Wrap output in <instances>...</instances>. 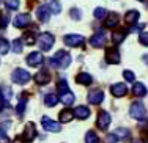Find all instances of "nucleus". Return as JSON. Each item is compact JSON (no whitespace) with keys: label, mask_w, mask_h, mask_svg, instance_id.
I'll return each instance as SVG.
<instances>
[{"label":"nucleus","mask_w":148,"mask_h":143,"mask_svg":"<svg viewBox=\"0 0 148 143\" xmlns=\"http://www.w3.org/2000/svg\"><path fill=\"white\" fill-rule=\"evenodd\" d=\"M49 63H51V66H54V68L65 69L71 65V55L66 50H58L52 58H49Z\"/></svg>","instance_id":"nucleus-1"},{"label":"nucleus","mask_w":148,"mask_h":143,"mask_svg":"<svg viewBox=\"0 0 148 143\" xmlns=\"http://www.w3.org/2000/svg\"><path fill=\"white\" fill-rule=\"evenodd\" d=\"M54 43H55V39H54V35L52 33H41L40 36H38V46H40V49L43 52H47V50H51L52 46H54Z\"/></svg>","instance_id":"nucleus-2"},{"label":"nucleus","mask_w":148,"mask_h":143,"mask_svg":"<svg viewBox=\"0 0 148 143\" xmlns=\"http://www.w3.org/2000/svg\"><path fill=\"white\" fill-rule=\"evenodd\" d=\"M129 115L134 118V120H143L147 116V109L140 101H136V102L131 104V109H129Z\"/></svg>","instance_id":"nucleus-3"},{"label":"nucleus","mask_w":148,"mask_h":143,"mask_svg":"<svg viewBox=\"0 0 148 143\" xmlns=\"http://www.w3.org/2000/svg\"><path fill=\"white\" fill-rule=\"evenodd\" d=\"M11 80L14 83H17V85H25V83L30 80V74L25 71V69L17 68L11 72Z\"/></svg>","instance_id":"nucleus-4"},{"label":"nucleus","mask_w":148,"mask_h":143,"mask_svg":"<svg viewBox=\"0 0 148 143\" xmlns=\"http://www.w3.org/2000/svg\"><path fill=\"white\" fill-rule=\"evenodd\" d=\"M63 43L66 44V46L69 47H79L82 46L84 43H85V38L82 36V35H65V38H63Z\"/></svg>","instance_id":"nucleus-5"},{"label":"nucleus","mask_w":148,"mask_h":143,"mask_svg":"<svg viewBox=\"0 0 148 143\" xmlns=\"http://www.w3.org/2000/svg\"><path fill=\"white\" fill-rule=\"evenodd\" d=\"M110 121H112V116H110V113L109 112H99L98 113V120H96V126L101 129V131H106V129L109 127V124H110Z\"/></svg>","instance_id":"nucleus-6"},{"label":"nucleus","mask_w":148,"mask_h":143,"mask_svg":"<svg viewBox=\"0 0 148 143\" xmlns=\"http://www.w3.org/2000/svg\"><path fill=\"white\" fill-rule=\"evenodd\" d=\"M41 123H43V127L49 132H60L62 131V124L54 121V120H51V118H47V116L41 118Z\"/></svg>","instance_id":"nucleus-7"},{"label":"nucleus","mask_w":148,"mask_h":143,"mask_svg":"<svg viewBox=\"0 0 148 143\" xmlns=\"http://www.w3.org/2000/svg\"><path fill=\"white\" fill-rule=\"evenodd\" d=\"M120 60H121V57H120V52L117 50L115 47H109L107 50H106V61L110 65H118Z\"/></svg>","instance_id":"nucleus-8"},{"label":"nucleus","mask_w":148,"mask_h":143,"mask_svg":"<svg viewBox=\"0 0 148 143\" xmlns=\"http://www.w3.org/2000/svg\"><path fill=\"white\" fill-rule=\"evenodd\" d=\"M43 61H44V58H43V54H41V52H32V54H29V57H27V65L32 66V68L41 66Z\"/></svg>","instance_id":"nucleus-9"},{"label":"nucleus","mask_w":148,"mask_h":143,"mask_svg":"<svg viewBox=\"0 0 148 143\" xmlns=\"http://www.w3.org/2000/svg\"><path fill=\"white\" fill-rule=\"evenodd\" d=\"M103 99H104V93H103V90H99V88H95L88 93V102L93 104V106L101 104Z\"/></svg>","instance_id":"nucleus-10"},{"label":"nucleus","mask_w":148,"mask_h":143,"mask_svg":"<svg viewBox=\"0 0 148 143\" xmlns=\"http://www.w3.org/2000/svg\"><path fill=\"white\" fill-rule=\"evenodd\" d=\"M90 44L93 47H96V49H99V47H104V44H106V33L101 30V32H98V33H95L93 36L90 38Z\"/></svg>","instance_id":"nucleus-11"},{"label":"nucleus","mask_w":148,"mask_h":143,"mask_svg":"<svg viewBox=\"0 0 148 143\" xmlns=\"http://www.w3.org/2000/svg\"><path fill=\"white\" fill-rule=\"evenodd\" d=\"M110 93H112V96H115V97H123L128 93V86H126L125 83H114V85L110 86Z\"/></svg>","instance_id":"nucleus-12"},{"label":"nucleus","mask_w":148,"mask_h":143,"mask_svg":"<svg viewBox=\"0 0 148 143\" xmlns=\"http://www.w3.org/2000/svg\"><path fill=\"white\" fill-rule=\"evenodd\" d=\"M35 82H36V85H46V83H49L51 82V74H49V71L41 69V71L35 76Z\"/></svg>","instance_id":"nucleus-13"},{"label":"nucleus","mask_w":148,"mask_h":143,"mask_svg":"<svg viewBox=\"0 0 148 143\" xmlns=\"http://www.w3.org/2000/svg\"><path fill=\"white\" fill-rule=\"evenodd\" d=\"M35 137H36V127H35V124L27 123L25 127H24V138H25L27 142H32Z\"/></svg>","instance_id":"nucleus-14"},{"label":"nucleus","mask_w":148,"mask_h":143,"mask_svg":"<svg viewBox=\"0 0 148 143\" xmlns=\"http://www.w3.org/2000/svg\"><path fill=\"white\" fill-rule=\"evenodd\" d=\"M139 17H140V13L137 11V10H131V11H128L125 14V24H128V25H134V24H137Z\"/></svg>","instance_id":"nucleus-15"},{"label":"nucleus","mask_w":148,"mask_h":143,"mask_svg":"<svg viewBox=\"0 0 148 143\" xmlns=\"http://www.w3.org/2000/svg\"><path fill=\"white\" fill-rule=\"evenodd\" d=\"M120 20V16L117 13H110L109 16H106V20H104V27H107V29H115L117 27Z\"/></svg>","instance_id":"nucleus-16"},{"label":"nucleus","mask_w":148,"mask_h":143,"mask_svg":"<svg viewBox=\"0 0 148 143\" xmlns=\"http://www.w3.org/2000/svg\"><path fill=\"white\" fill-rule=\"evenodd\" d=\"M74 116L79 118V120H87L90 116V109L87 106H79L74 109Z\"/></svg>","instance_id":"nucleus-17"},{"label":"nucleus","mask_w":148,"mask_h":143,"mask_svg":"<svg viewBox=\"0 0 148 143\" xmlns=\"http://www.w3.org/2000/svg\"><path fill=\"white\" fill-rule=\"evenodd\" d=\"M49 6H46V5H43V6H40V8L36 10V17L41 20V22H49V19H51V16H49Z\"/></svg>","instance_id":"nucleus-18"},{"label":"nucleus","mask_w":148,"mask_h":143,"mask_svg":"<svg viewBox=\"0 0 148 143\" xmlns=\"http://www.w3.org/2000/svg\"><path fill=\"white\" fill-rule=\"evenodd\" d=\"M30 24V16L29 14H17L14 19V27L17 29H24Z\"/></svg>","instance_id":"nucleus-19"},{"label":"nucleus","mask_w":148,"mask_h":143,"mask_svg":"<svg viewBox=\"0 0 148 143\" xmlns=\"http://www.w3.org/2000/svg\"><path fill=\"white\" fill-rule=\"evenodd\" d=\"M76 82L79 83V85L87 86V85H90V83L93 82V79H91V76H90V74H87V72H80V74H77Z\"/></svg>","instance_id":"nucleus-20"},{"label":"nucleus","mask_w":148,"mask_h":143,"mask_svg":"<svg viewBox=\"0 0 148 143\" xmlns=\"http://www.w3.org/2000/svg\"><path fill=\"white\" fill-rule=\"evenodd\" d=\"M60 123H69V121H73L74 118V110H69V109H65L60 112Z\"/></svg>","instance_id":"nucleus-21"},{"label":"nucleus","mask_w":148,"mask_h":143,"mask_svg":"<svg viewBox=\"0 0 148 143\" xmlns=\"http://www.w3.org/2000/svg\"><path fill=\"white\" fill-rule=\"evenodd\" d=\"M132 91H134V95H136L137 97H143V96H147V86L143 85V83H140V82H137V83H134V88H132Z\"/></svg>","instance_id":"nucleus-22"},{"label":"nucleus","mask_w":148,"mask_h":143,"mask_svg":"<svg viewBox=\"0 0 148 143\" xmlns=\"http://www.w3.org/2000/svg\"><path fill=\"white\" fill-rule=\"evenodd\" d=\"M60 101H62V104H65V106H73L74 101H76V96H74L71 91H66L60 96Z\"/></svg>","instance_id":"nucleus-23"},{"label":"nucleus","mask_w":148,"mask_h":143,"mask_svg":"<svg viewBox=\"0 0 148 143\" xmlns=\"http://www.w3.org/2000/svg\"><path fill=\"white\" fill-rule=\"evenodd\" d=\"M125 36H126V32L123 29L121 30H115V32L112 33V41H114L115 44H120V43H123Z\"/></svg>","instance_id":"nucleus-24"},{"label":"nucleus","mask_w":148,"mask_h":143,"mask_svg":"<svg viewBox=\"0 0 148 143\" xmlns=\"http://www.w3.org/2000/svg\"><path fill=\"white\" fill-rule=\"evenodd\" d=\"M114 134L117 135L118 140H129V131H128V129H125V127H118V129H115Z\"/></svg>","instance_id":"nucleus-25"},{"label":"nucleus","mask_w":148,"mask_h":143,"mask_svg":"<svg viewBox=\"0 0 148 143\" xmlns=\"http://www.w3.org/2000/svg\"><path fill=\"white\" fill-rule=\"evenodd\" d=\"M49 10H51L52 14H58V13H62V2H58V0H52V2H49Z\"/></svg>","instance_id":"nucleus-26"},{"label":"nucleus","mask_w":148,"mask_h":143,"mask_svg":"<svg viewBox=\"0 0 148 143\" xmlns=\"http://www.w3.org/2000/svg\"><path fill=\"white\" fill-rule=\"evenodd\" d=\"M58 96L57 95H46V97H44V102H46V106L47 107H55L57 106V102H58Z\"/></svg>","instance_id":"nucleus-27"},{"label":"nucleus","mask_w":148,"mask_h":143,"mask_svg":"<svg viewBox=\"0 0 148 143\" xmlns=\"http://www.w3.org/2000/svg\"><path fill=\"white\" fill-rule=\"evenodd\" d=\"M25 107H27V95H22V96H21L19 104H17V107H16V112L19 115H22L24 112H25Z\"/></svg>","instance_id":"nucleus-28"},{"label":"nucleus","mask_w":148,"mask_h":143,"mask_svg":"<svg viewBox=\"0 0 148 143\" xmlns=\"http://www.w3.org/2000/svg\"><path fill=\"white\" fill-rule=\"evenodd\" d=\"M24 39H25V44L32 46V44H35V41H36V33L35 32H25L24 33Z\"/></svg>","instance_id":"nucleus-29"},{"label":"nucleus","mask_w":148,"mask_h":143,"mask_svg":"<svg viewBox=\"0 0 148 143\" xmlns=\"http://www.w3.org/2000/svg\"><path fill=\"white\" fill-rule=\"evenodd\" d=\"M85 143H99V137L96 135V132L88 131L85 135Z\"/></svg>","instance_id":"nucleus-30"},{"label":"nucleus","mask_w":148,"mask_h":143,"mask_svg":"<svg viewBox=\"0 0 148 143\" xmlns=\"http://www.w3.org/2000/svg\"><path fill=\"white\" fill-rule=\"evenodd\" d=\"M10 49H11V44H10L6 39L0 38V54H2V55L8 54V52H10Z\"/></svg>","instance_id":"nucleus-31"},{"label":"nucleus","mask_w":148,"mask_h":143,"mask_svg":"<svg viewBox=\"0 0 148 143\" xmlns=\"http://www.w3.org/2000/svg\"><path fill=\"white\" fill-rule=\"evenodd\" d=\"M10 22V16L8 13H0V29H6Z\"/></svg>","instance_id":"nucleus-32"},{"label":"nucleus","mask_w":148,"mask_h":143,"mask_svg":"<svg viewBox=\"0 0 148 143\" xmlns=\"http://www.w3.org/2000/svg\"><path fill=\"white\" fill-rule=\"evenodd\" d=\"M11 49H13L14 54H21V52H22V41H21V39H14L11 43Z\"/></svg>","instance_id":"nucleus-33"},{"label":"nucleus","mask_w":148,"mask_h":143,"mask_svg":"<svg viewBox=\"0 0 148 143\" xmlns=\"http://www.w3.org/2000/svg\"><path fill=\"white\" fill-rule=\"evenodd\" d=\"M95 19H106V16H107V11H106L104 8H96L93 13Z\"/></svg>","instance_id":"nucleus-34"},{"label":"nucleus","mask_w":148,"mask_h":143,"mask_svg":"<svg viewBox=\"0 0 148 143\" xmlns=\"http://www.w3.org/2000/svg\"><path fill=\"white\" fill-rule=\"evenodd\" d=\"M5 5L10 10H17L19 8V0H5Z\"/></svg>","instance_id":"nucleus-35"},{"label":"nucleus","mask_w":148,"mask_h":143,"mask_svg":"<svg viewBox=\"0 0 148 143\" xmlns=\"http://www.w3.org/2000/svg\"><path fill=\"white\" fill-rule=\"evenodd\" d=\"M58 91L62 93V95H63V93H66V91H69V90H68V83H66L65 79H62L58 82Z\"/></svg>","instance_id":"nucleus-36"},{"label":"nucleus","mask_w":148,"mask_h":143,"mask_svg":"<svg viewBox=\"0 0 148 143\" xmlns=\"http://www.w3.org/2000/svg\"><path fill=\"white\" fill-rule=\"evenodd\" d=\"M123 77H125L126 82H134L136 76H134V72H132V71H123Z\"/></svg>","instance_id":"nucleus-37"},{"label":"nucleus","mask_w":148,"mask_h":143,"mask_svg":"<svg viewBox=\"0 0 148 143\" xmlns=\"http://www.w3.org/2000/svg\"><path fill=\"white\" fill-rule=\"evenodd\" d=\"M2 95H3V97H5V101H10V99L13 97L11 88H3V90H2Z\"/></svg>","instance_id":"nucleus-38"},{"label":"nucleus","mask_w":148,"mask_h":143,"mask_svg":"<svg viewBox=\"0 0 148 143\" xmlns=\"http://www.w3.org/2000/svg\"><path fill=\"white\" fill-rule=\"evenodd\" d=\"M139 41L142 46H148V32H143L142 35L139 36Z\"/></svg>","instance_id":"nucleus-39"},{"label":"nucleus","mask_w":148,"mask_h":143,"mask_svg":"<svg viewBox=\"0 0 148 143\" xmlns=\"http://www.w3.org/2000/svg\"><path fill=\"white\" fill-rule=\"evenodd\" d=\"M71 17H73L74 20H80V17H82V16H80V10L73 8V10H71Z\"/></svg>","instance_id":"nucleus-40"},{"label":"nucleus","mask_w":148,"mask_h":143,"mask_svg":"<svg viewBox=\"0 0 148 143\" xmlns=\"http://www.w3.org/2000/svg\"><path fill=\"white\" fill-rule=\"evenodd\" d=\"M0 143H10V138L6 137V134L3 132V129H0Z\"/></svg>","instance_id":"nucleus-41"},{"label":"nucleus","mask_w":148,"mask_h":143,"mask_svg":"<svg viewBox=\"0 0 148 143\" xmlns=\"http://www.w3.org/2000/svg\"><path fill=\"white\" fill-rule=\"evenodd\" d=\"M3 106H5V97H3V95H2V91H0V112H2V109H3Z\"/></svg>","instance_id":"nucleus-42"},{"label":"nucleus","mask_w":148,"mask_h":143,"mask_svg":"<svg viewBox=\"0 0 148 143\" xmlns=\"http://www.w3.org/2000/svg\"><path fill=\"white\" fill-rule=\"evenodd\" d=\"M142 60H143V63H145V65H148V54L143 55V57H142Z\"/></svg>","instance_id":"nucleus-43"},{"label":"nucleus","mask_w":148,"mask_h":143,"mask_svg":"<svg viewBox=\"0 0 148 143\" xmlns=\"http://www.w3.org/2000/svg\"><path fill=\"white\" fill-rule=\"evenodd\" d=\"M134 143H145V142H143L142 138H137V140H134Z\"/></svg>","instance_id":"nucleus-44"}]
</instances>
